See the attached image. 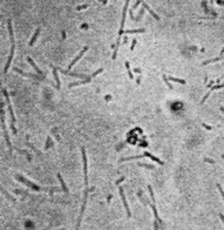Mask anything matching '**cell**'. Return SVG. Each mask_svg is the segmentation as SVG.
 <instances>
[{"label": "cell", "instance_id": "6da1fadb", "mask_svg": "<svg viewBox=\"0 0 224 230\" xmlns=\"http://www.w3.org/2000/svg\"><path fill=\"white\" fill-rule=\"evenodd\" d=\"M16 179L18 180L19 182H21L22 184H25L26 187H28L30 189L34 190V191H48V193H58V191H60V189L56 188V187H52V188H48V187H40L39 184L32 182L31 180H28L27 177H25L24 175H21V174H16Z\"/></svg>", "mask_w": 224, "mask_h": 230}, {"label": "cell", "instance_id": "7a4b0ae2", "mask_svg": "<svg viewBox=\"0 0 224 230\" xmlns=\"http://www.w3.org/2000/svg\"><path fill=\"white\" fill-rule=\"evenodd\" d=\"M7 28H8V35H10V41H11V48H10V54H8V59L6 61V65L4 67V73L7 74V72L10 69L13 58H14V51H16V39H14V31H13V25H12V20L8 19L7 20Z\"/></svg>", "mask_w": 224, "mask_h": 230}, {"label": "cell", "instance_id": "3957f363", "mask_svg": "<svg viewBox=\"0 0 224 230\" xmlns=\"http://www.w3.org/2000/svg\"><path fill=\"white\" fill-rule=\"evenodd\" d=\"M1 93L4 94V96L6 97V102H7V107H8V113H10V116H11V129H12V132L13 134L16 135L18 133V130H16V115H14V112H13V107H12V103H11V100H10V94H8V91L6 89V88H2L1 89Z\"/></svg>", "mask_w": 224, "mask_h": 230}, {"label": "cell", "instance_id": "277c9868", "mask_svg": "<svg viewBox=\"0 0 224 230\" xmlns=\"http://www.w3.org/2000/svg\"><path fill=\"white\" fill-rule=\"evenodd\" d=\"M0 122H1V128H2V132H4V138H5L6 144L8 147V150L10 153H12V143H11V138L10 135H8V130H7V127H6V121H5V110H4V103H0Z\"/></svg>", "mask_w": 224, "mask_h": 230}, {"label": "cell", "instance_id": "5b68a950", "mask_svg": "<svg viewBox=\"0 0 224 230\" xmlns=\"http://www.w3.org/2000/svg\"><path fill=\"white\" fill-rule=\"evenodd\" d=\"M88 195H89V188H85L83 191V199H82V204L80 208V213H79V217H77V224H75V230H80V225H81L82 218H83V214L87 207V202H88Z\"/></svg>", "mask_w": 224, "mask_h": 230}, {"label": "cell", "instance_id": "8992f818", "mask_svg": "<svg viewBox=\"0 0 224 230\" xmlns=\"http://www.w3.org/2000/svg\"><path fill=\"white\" fill-rule=\"evenodd\" d=\"M81 157L82 164H83V180H85V188H88V160H87L86 148L81 146Z\"/></svg>", "mask_w": 224, "mask_h": 230}, {"label": "cell", "instance_id": "52a82bcc", "mask_svg": "<svg viewBox=\"0 0 224 230\" xmlns=\"http://www.w3.org/2000/svg\"><path fill=\"white\" fill-rule=\"evenodd\" d=\"M119 193H120V196H121V199H122L123 207H124V210H126V214H127V217H132V211H130V208L128 205L127 199H126V195H124V190L121 185H119Z\"/></svg>", "mask_w": 224, "mask_h": 230}, {"label": "cell", "instance_id": "ba28073f", "mask_svg": "<svg viewBox=\"0 0 224 230\" xmlns=\"http://www.w3.org/2000/svg\"><path fill=\"white\" fill-rule=\"evenodd\" d=\"M58 71H60L62 74H65V75H68V77H80V79H87L88 75H85V74H79V73H74V72H71L68 71V69H62L60 67H58Z\"/></svg>", "mask_w": 224, "mask_h": 230}, {"label": "cell", "instance_id": "9c48e42d", "mask_svg": "<svg viewBox=\"0 0 224 230\" xmlns=\"http://www.w3.org/2000/svg\"><path fill=\"white\" fill-rule=\"evenodd\" d=\"M88 48H89L88 46H85V47H83V49H82V51L80 52V53H79V54H77V55L75 56L73 60H72V62L69 63V65H68V67H67V68H68V71H71L72 68H73V66H74V65H75V63H77V62L79 61L80 59H81L82 56H83V54H85V53L88 51Z\"/></svg>", "mask_w": 224, "mask_h": 230}, {"label": "cell", "instance_id": "30bf717a", "mask_svg": "<svg viewBox=\"0 0 224 230\" xmlns=\"http://www.w3.org/2000/svg\"><path fill=\"white\" fill-rule=\"evenodd\" d=\"M49 67H52V73H53V77H54V80L56 82V89L60 91L61 88V82H60V79H59V71H58V67L54 66V65H49Z\"/></svg>", "mask_w": 224, "mask_h": 230}, {"label": "cell", "instance_id": "8fae6325", "mask_svg": "<svg viewBox=\"0 0 224 230\" xmlns=\"http://www.w3.org/2000/svg\"><path fill=\"white\" fill-rule=\"evenodd\" d=\"M223 88H224V83H221V85H217V86H214V87H211L210 89H209V92L207 93V94H205V95L203 96V99L201 100V105H203V103L205 102V100H207V99H208V97L211 95V93H212V92L217 91V89H223Z\"/></svg>", "mask_w": 224, "mask_h": 230}, {"label": "cell", "instance_id": "7c38bea8", "mask_svg": "<svg viewBox=\"0 0 224 230\" xmlns=\"http://www.w3.org/2000/svg\"><path fill=\"white\" fill-rule=\"evenodd\" d=\"M93 80V77L91 75H88L87 79H83V80H80V81H77V82H72L68 85V87L69 88H73V87H77V86H81V85H86V83H89V82Z\"/></svg>", "mask_w": 224, "mask_h": 230}, {"label": "cell", "instance_id": "4fadbf2b", "mask_svg": "<svg viewBox=\"0 0 224 230\" xmlns=\"http://www.w3.org/2000/svg\"><path fill=\"white\" fill-rule=\"evenodd\" d=\"M27 61H28V63H30V65L33 67V69H34V71L38 73V75H39V77H44V72L41 71L40 68H39V66L36 65L35 62L33 61V59H32L31 56H27Z\"/></svg>", "mask_w": 224, "mask_h": 230}, {"label": "cell", "instance_id": "5bb4252c", "mask_svg": "<svg viewBox=\"0 0 224 230\" xmlns=\"http://www.w3.org/2000/svg\"><path fill=\"white\" fill-rule=\"evenodd\" d=\"M56 177H58V180H59V182H60V184H61V189H62V191H63V193H65V194H69V190H68V187H67V184H66V182H65V180L62 179V176H61V174H60V173H58V174H56Z\"/></svg>", "mask_w": 224, "mask_h": 230}, {"label": "cell", "instance_id": "9a60e30c", "mask_svg": "<svg viewBox=\"0 0 224 230\" xmlns=\"http://www.w3.org/2000/svg\"><path fill=\"white\" fill-rule=\"evenodd\" d=\"M40 33H41V27H38V28H36V31L34 32L33 36L31 38L30 42H28V46H30V47L34 46V44H35L36 40H38V38H39V35H40Z\"/></svg>", "mask_w": 224, "mask_h": 230}, {"label": "cell", "instance_id": "2e32d148", "mask_svg": "<svg viewBox=\"0 0 224 230\" xmlns=\"http://www.w3.org/2000/svg\"><path fill=\"white\" fill-rule=\"evenodd\" d=\"M143 155H144L146 157H148V159H150L152 161H154V162L158 163L160 166H163V164H164V162H163V161H161V160L158 159V157H156V156H154L153 154L148 153V152H144V153H143Z\"/></svg>", "mask_w": 224, "mask_h": 230}, {"label": "cell", "instance_id": "e0dca14e", "mask_svg": "<svg viewBox=\"0 0 224 230\" xmlns=\"http://www.w3.org/2000/svg\"><path fill=\"white\" fill-rule=\"evenodd\" d=\"M142 6H143V8H144V10H147L148 12H149V14L153 16L154 19H156V20H160V16H158L157 14H156V13H155V12L152 10V7H150V6L147 5V4L144 2V1H142Z\"/></svg>", "mask_w": 224, "mask_h": 230}, {"label": "cell", "instance_id": "ac0fdd59", "mask_svg": "<svg viewBox=\"0 0 224 230\" xmlns=\"http://www.w3.org/2000/svg\"><path fill=\"white\" fill-rule=\"evenodd\" d=\"M0 191H1V194L4 195L6 199H10L11 202H13V203L16 202V199H14V197H13V196H12V195H11L10 193H8V191H7V190H6L5 188L2 187V185H1V184H0Z\"/></svg>", "mask_w": 224, "mask_h": 230}, {"label": "cell", "instance_id": "d6986e66", "mask_svg": "<svg viewBox=\"0 0 224 230\" xmlns=\"http://www.w3.org/2000/svg\"><path fill=\"white\" fill-rule=\"evenodd\" d=\"M146 156L144 155H135V156H128V157H122L120 162H126V161H133V160H142Z\"/></svg>", "mask_w": 224, "mask_h": 230}, {"label": "cell", "instance_id": "ffe728a7", "mask_svg": "<svg viewBox=\"0 0 224 230\" xmlns=\"http://www.w3.org/2000/svg\"><path fill=\"white\" fill-rule=\"evenodd\" d=\"M14 72L16 73H18V74H21L22 77H34V79H38V75H34V74H31V73H26V72L21 71V69H19V68H14Z\"/></svg>", "mask_w": 224, "mask_h": 230}, {"label": "cell", "instance_id": "44dd1931", "mask_svg": "<svg viewBox=\"0 0 224 230\" xmlns=\"http://www.w3.org/2000/svg\"><path fill=\"white\" fill-rule=\"evenodd\" d=\"M169 81L176 82V83H181V85H185V80L183 79H178V77H168Z\"/></svg>", "mask_w": 224, "mask_h": 230}, {"label": "cell", "instance_id": "7402d4cb", "mask_svg": "<svg viewBox=\"0 0 224 230\" xmlns=\"http://www.w3.org/2000/svg\"><path fill=\"white\" fill-rule=\"evenodd\" d=\"M146 30L144 28H138V30H128L124 31L123 33H127V34H135V33H144Z\"/></svg>", "mask_w": 224, "mask_h": 230}, {"label": "cell", "instance_id": "603a6c76", "mask_svg": "<svg viewBox=\"0 0 224 230\" xmlns=\"http://www.w3.org/2000/svg\"><path fill=\"white\" fill-rule=\"evenodd\" d=\"M148 190H149V195H150V199H152V203H156V199H155L153 188H152V185H150V184H148Z\"/></svg>", "mask_w": 224, "mask_h": 230}, {"label": "cell", "instance_id": "cb8c5ba5", "mask_svg": "<svg viewBox=\"0 0 224 230\" xmlns=\"http://www.w3.org/2000/svg\"><path fill=\"white\" fill-rule=\"evenodd\" d=\"M53 146H54V143H53V141H52V138L48 135V136H47V143H46V146H45V149L48 150V149L52 148Z\"/></svg>", "mask_w": 224, "mask_h": 230}, {"label": "cell", "instance_id": "d4e9b609", "mask_svg": "<svg viewBox=\"0 0 224 230\" xmlns=\"http://www.w3.org/2000/svg\"><path fill=\"white\" fill-rule=\"evenodd\" d=\"M138 166L140 167H143V168H147V169H150V170H155V166L153 164H148V163H143V162H138Z\"/></svg>", "mask_w": 224, "mask_h": 230}, {"label": "cell", "instance_id": "484cf974", "mask_svg": "<svg viewBox=\"0 0 224 230\" xmlns=\"http://www.w3.org/2000/svg\"><path fill=\"white\" fill-rule=\"evenodd\" d=\"M124 66H126V68H127V72H128V75H129V77H130V79H134V74H133L132 69H130V65H129V62H128V61L124 62Z\"/></svg>", "mask_w": 224, "mask_h": 230}, {"label": "cell", "instance_id": "4316f807", "mask_svg": "<svg viewBox=\"0 0 224 230\" xmlns=\"http://www.w3.org/2000/svg\"><path fill=\"white\" fill-rule=\"evenodd\" d=\"M162 79H163V81L166 82V85H167V86L169 87V89H173V85H171V82L168 80V77H167V75H166V74H163V75H162Z\"/></svg>", "mask_w": 224, "mask_h": 230}, {"label": "cell", "instance_id": "83f0119b", "mask_svg": "<svg viewBox=\"0 0 224 230\" xmlns=\"http://www.w3.org/2000/svg\"><path fill=\"white\" fill-rule=\"evenodd\" d=\"M216 185H217V189H218L219 194H221V196H222V199H223V202H224V190H223V188H222V185H221L219 183H217Z\"/></svg>", "mask_w": 224, "mask_h": 230}, {"label": "cell", "instance_id": "f1b7e54d", "mask_svg": "<svg viewBox=\"0 0 224 230\" xmlns=\"http://www.w3.org/2000/svg\"><path fill=\"white\" fill-rule=\"evenodd\" d=\"M202 8H203L205 12H209V10H208V0H202Z\"/></svg>", "mask_w": 224, "mask_h": 230}, {"label": "cell", "instance_id": "f546056e", "mask_svg": "<svg viewBox=\"0 0 224 230\" xmlns=\"http://www.w3.org/2000/svg\"><path fill=\"white\" fill-rule=\"evenodd\" d=\"M153 225H154V230H158V228H160V227H158V225H160V223H158L157 221H156V220H154V223H153Z\"/></svg>", "mask_w": 224, "mask_h": 230}, {"label": "cell", "instance_id": "4dcf8cb0", "mask_svg": "<svg viewBox=\"0 0 224 230\" xmlns=\"http://www.w3.org/2000/svg\"><path fill=\"white\" fill-rule=\"evenodd\" d=\"M142 1H143V0H138V1H136V4H135V5L133 6L132 11H133V10H135V8H138V6L140 5V4H142Z\"/></svg>", "mask_w": 224, "mask_h": 230}, {"label": "cell", "instance_id": "1f68e13d", "mask_svg": "<svg viewBox=\"0 0 224 230\" xmlns=\"http://www.w3.org/2000/svg\"><path fill=\"white\" fill-rule=\"evenodd\" d=\"M202 127H204L205 129H208V130H212V127H211V126H208L207 123H202Z\"/></svg>", "mask_w": 224, "mask_h": 230}, {"label": "cell", "instance_id": "d6a6232c", "mask_svg": "<svg viewBox=\"0 0 224 230\" xmlns=\"http://www.w3.org/2000/svg\"><path fill=\"white\" fill-rule=\"evenodd\" d=\"M87 7H89V5H82V6H77V11H81L83 8H87Z\"/></svg>", "mask_w": 224, "mask_h": 230}, {"label": "cell", "instance_id": "836d02e7", "mask_svg": "<svg viewBox=\"0 0 224 230\" xmlns=\"http://www.w3.org/2000/svg\"><path fill=\"white\" fill-rule=\"evenodd\" d=\"M135 45H136V39H133L132 41V46H130V51H133L135 48Z\"/></svg>", "mask_w": 224, "mask_h": 230}, {"label": "cell", "instance_id": "e575fe53", "mask_svg": "<svg viewBox=\"0 0 224 230\" xmlns=\"http://www.w3.org/2000/svg\"><path fill=\"white\" fill-rule=\"evenodd\" d=\"M124 180H126V177H124V176H122V177L119 180V181H116V185H119V184H120V182H122V181H124Z\"/></svg>", "mask_w": 224, "mask_h": 230}, {"label": "cell", "instance_id": "d590c367", "mask_svg": "<svg viewBox=\"0 0 224 230\" xmlns=\"http://www.w3.org/2000/svg\"><path fill=\"white\" fill-rule=\"evenodd\" d=\"M218 216H219V218H221V221H222V222H223V223H224V215L222 214V213H219V214H218Z\"/></svg>", "mask_w": 224, "mask_h": 230}, {"label": "cell", "instance_id": "8d00e7d4", "mask_svg": "<svg viewBox=\"0 0 224 230\" xmlns=\"http://www.w3.org/2000/svg\"><path fill=\"white\" fill-rule=\"evenodd\" d=\"M223 54H224V47L222 48V51H221V55H223Z\"/></svg>", "mask_w": 224, "mask_h": 230}, {"label": "cell", "instance_id": "74e56055", "mask_svg": "<svg viewBox=\"0 0 224 230\" xmlns=\"http://www.w3.org/2000/svg\"><path fill=\"white\" fill-rule=\"evenodd\" d=\"M221 157H222V159H224V154H223V155H222V156H221Z\"/></svg>", "mask_w": 224, "mask_h": 230}, {"label": "cell", "instance_id": "f35d334b", "mask_svg": "<svg viewBox=\"0 0 224 230\" xmlns=\"http://www.w3.org/2000/svg\"><path fill=\"white\" fill-rule=\"evenodd\" d=\"M0 95H1V93H0Z\"/></svg>", "mask_w": 224, "mask_h": 230}]
</instances>
